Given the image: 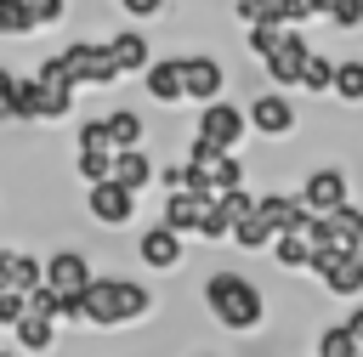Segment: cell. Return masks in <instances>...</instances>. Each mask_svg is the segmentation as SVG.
Masks as SVG:
<instances>
[{
	"instance_id": "6da1fadb",
	"label": "cell",
	"mask_w": 363,
	"mask_h": 357,
	"mask_svg": "<svg viewBox=\"0 0 363 357\" xmlns=\"http://www.w3.org/2000/svg\"><path fill=\"white\" fill-rule=\"evenodd\" d=\"M153 312V289L147 283H130V278H91L79 289V323H96V329H119V323H136Z\"/></svg>"
},
{
	"instance_id": "7a4b0ae2",
	"label": "cell",
	"mask_w": 363,
	"mask_h": 357,
	"mask_svg": "<svg viewBox=\"0 0 363 357\" xmlns=\"http://www.w3.org/2000/svg\"><path fill=\"white\" fill-rule=\"evenodd\" d=\"M204 306H210V317H216L221 329H233V334H255L261 317H267V300H261V289H255L244 272H210V278H204Z\"/></svg>"
},
{
	"instance_id": "3957f363",
	"label": "cell",
	"mask_w": 363,
	"mask_h": 357,
	"mask_svg": "<svg viewBox=\"0 0 363 357\" xmlns=\"http://www.w3.org/2000/svg\"><path fill=\"white\" fill-rule=\"evenodd\" d=\"M244 130H250V113H244L238 102H221V96H216V102H199L193 136H204L210 147H227V153H233V147L244 142Z\"/></svg>"
},
{
	"instance_id": "277c9868",
	"label": "cell",
	"mask_w": 363,
	"mask_h": 357,
	"mask_svg": "<svg viewBox=\"0 0 363 357\" xmlns=\"http://www.w3.org/2000/svg\"><path fill=\"white\" fill-rule=\"evenodd\" d=\"M250 210H255V193L238 181V187H227V193H216V198H210V210H204V221H199V232H193V238L221 244V238H233V227H238Z\"/></svg>"
},
{
	"instance_id": "5b68a950",
	"label": "cell",
	"mask_w": 363,
	"mask_h": 357,
	"mask_svg": "<svg viewBox=\"0 0 363 357\" xmlns=\"http://www.w3.org/2000/svg\"><path fill=\"white\" fill-rule=\"evenodd\" d=\"M62 62H68L74 85H113V79H125L119 62H113V51H108V40H74L62 51Z\"/></svg>"
},
{
	"instance_id": "8992f818",
	"label": "cell",
	"mask_w": 363,
	"mask_h": 357,
	"mask_svg": "<svg viewBox=\"0 0 363 357\" xmlns=\"http://www.w3.org/2000/svg\"><path fill=\"white\" fill-rule=\"evenodd\" d=\"M306 272H312V278H318L329 295H340V300L363 295V261H357L352 249H318Z\"/></svg>"
},
{
	"instance_id": "52a82bcc",
	"label": "cell",
	"mask_w": 363,
	"mask_h": 357,
	"mask_svg": "<svg viewBox=\"0 0 363 357\" xmlns=\"http://www.w3.org/2000/svg\"><path fill=\"white\" fill-rule=\"evenodd\" d=\"M136 198H142V193H130V187L113 181V176H102V181L85 187V210H91V221H102V227H125V221H136Z\"/></svg>"
},
{
	"instance_id": "ba28073f",
	"label": "cell",
	"mask_w": 363,
	"mask_h": 357,
	"mask_svg": "<svg viewBox=\"0 0 363 357\" xmlns=\"http://www.w3.org/2000/svg\"><path fill=\"white\" fill-rule=\"evenodd\" d=\"M306 57H312V40H306V34H295V23H289V28H284V40L261 57V68H267V79H272L278 91H289V85H301Z\"/></svg>"
},
{
	"instance_id": "9c48e42d",
	"label": "cell",
	"mask_w": 363,
	"mask_h": 357,
	"mask_svg": "<svg viewBox=\"0 0 363 357\" xmlns=\"http://www.w3.org/2000/svg\"><path fill=\"white\" fill-rule=\"evenodd\" d=\"M34 85H40V96H45V125L51 119H62L68 108H74V74H68V62H62V51L57 57H45V62H34Z\"/></svg>"
},
{
	"instance_id": "30bf717a",
	"label": "cell",
	"mask_w": 363,
	"mask_h": 357,
	"mask_svg": "<svg viewBox=\"0 0 363 357\" xmlns=\"http://www.w3.org/2000/svg\"><path fill=\"white\" fill-rule=\"evenodd\" d=\"M221 91H227V68H221L210 51L182 57V96H187V102H216Z\"/></svg>"
},
{
	"instance_id": "8fae6325",
	"label": "cell",
	"mask_w": 363,
	"mask_h": 357,
	"mask_svg": "<svg viewBox=\"0 0 363 357\" xmlns=\"http://www.w3.org/2000/svg\"><path fill=\"white\" fill-rule=\"evenodd\" d=\"M244 113H250V130H261V136H289V130H295V102H289L278 85L261 91Z\"/></svg>"
},
{
	"instance_id": "7c38bea8",
	"label": "cell",
	"mask_w": 363,
	"mask_h": 357,
	"mask_svg": "<svg viewBox=\"0 0 363 357\" xmlns=\"http://www.w3.org/2000/svg\"><path fill=\"white\" fill-rule=\"evenodd\" d=\"M96 272H91V261L79 255V249H57V255H45V289L62 300V295H79L85 283H91Z\"/></svg>"
},
{
	"instance_id": "4fadbf2b",
	"label": "cell",
	"mask_w": 363,
	"mask_h": 357,
	"mask_svg": "<svg viewBox=\"0 0 363 357\" xmlns=\"http://www.w3.org/2000/svg\"><path fill=\"white\" fill-rule=\"evenodd\" d=\"M301 204H306V215H329V210H340V204H346V176H340L335 164L312 170V176L301 181Z\"/></svg>"
},
{
	"instance_id": "5bb4252c",
	"label": "cell",
	"mask_w": 363,
	"mask_h": 357,
	"mask_svg": "<svg viewBox=\"0 0 363 357\" xmlns=\"http://www.w3.org/2000/svg\"><path fill=\"white\" fill-rule=\"evenodd\" d=\"M210 198H216V193L170 187V198H164V227H176L182 238H193V232H199V221H204V210H210Z\"/></svg>"
},
{
	"instance_id": "9a60e30c",
	"label": "cell",
	"mask_w": 363,
	"mask_h": 357,
	"mask_svg": "<svg viewBox=\"0 0 363 357\" xmlns=\"http://www.w3.org/2000/svg\"><path fill=\"white\" fill-rule=\"evenodd\" d=\"M136 255H142V266L170 272V266H182V255H187V249H182V232L159 221V227H147V232L136 238Z\"/></svg>"
},
{
	"instance_id": "2e32d148",
	"label": "cell",
	"mask_w": 363,
	"mask_h": 357,
	"mask_svg": "<svg viewBox=\"0 0 363 357\" xmlns=\"http://www.w3.org/2000/svg\"><path fill=\"white\" fill-rule=\"evenodd\" d=\"M318 215H306L301 227H289V232H278L272 238V255H278V266H289V272H301V266H312V255H318Z\"/></svg>"
},
{
	"instance_id": "e0dca14e",
	"label": "cell",
	"mask_w": 363,
	"mask_h": 357,
	"mask_svg": "<svg viewBox=\"0 0 363 357\" xmlns=\"http://www.w3.org/2000/svg\"><path fill=\"white\" fill-rule=\"evenodd\" d=\"M142 91L153 102H182V57H153L142 68Z\"/></svg>"
},
{
	"instance_id": "ac0fdd59",
	"label": "cell",
	"mask_w": 363,
	"mask_h": 357,
	"mask_svg": "<svg viewBox=\"0 0 363 357\" xmlns=\"http://www.w3.org/2000/svg\"><path fill=\"white\" fill-rule=\"evenodd\" d=\"M255 210H261V221H267L272 232H289V227H301V221H306L301 193H261V198H255Z\"/></svg>"
},
{
	"instance_id": "d6986e66",
	"label": "cell",
	"mask_w": 363,
	"mask_h": 357,
	"mask_svg": "<svg viewBox=\"0 0 363 357\" xmlns=\"http://www.w3.org/2000/svg\"><path fill=\"white\" fill-rule=\"evenodd\" d=\"M108 51H113L119 74H142V68L153 62V45H147V34H142V28H119V34L108 40Z\"/></svg>"
},
{
	"instance_id": "ffe728a7",
	"label": "cell",
	"mask_w": 363,
	"mask_h": 357,
	"mask_svg": "<svg viewBox=\"0 0 363 357\" xmlns=\"http://www.w3.org/2000/svg\"><path fill=\"white\" fill-rule=\"evenodd\" d=\"M102 119H108V142H113V153H119V147H142V142H147V119H142L136 108H108Z\"/></svg>"
},
{
	"instance_id": "44dd1931",
	"label": "cell",
	"mask_w": 363,
	"mask_h": 357,
	"mask_svg": "<svg viewBox=\"0 0 363 357\" xmlns=\"http://www.w3.org/2000/svg\"><path fill=\"white\" fill-rule=\"evenodd\" d=\"M153 176H159V170H153L147 147H119V153H113V181H125L130 193H142Z\"/></svg>"
},
{
	"instance_id": "7402d4cb",
	"label": "cell",
	"mask_w": 363,
	"mask_h": 357,
	"mask_svg": "<svg viewBox=\"0 0 363 357\" xmlns=\"http://www.w3.org/2000/svg\"><path fill=\"white\" fill-rule=\"evenodd\" d=\"M329 91H335L346 108H357V102H363V57H340V62H335V85H329Z\"/></svg>"
},
{
	"instance_id": "603a6c76",
	"label": "cell",
	"mask_w": 363,
	"mask_h": 357,
	"mask_svg": "<svg viewBox=\"0 0 363 357\" xmlns=\"http://www.w3.org/2000/svg\"><path fill=\"white\" fill-rule=\"evenodd\" d=\"M40 28V17L28 11V0H0V34L6 40H23V34H34Z\"/></svg>"
},
{
	"instance_id": "cb8c5ba5",
	"label": "cell",
	"mask_w": 363,
	"mask_h": 357,
	"mask_svg": "<svg viewBox=\"0 0 363 357\" xmlns=\"http://www.w3.org/2000/svg\"><path fill=\"white\" fill-rule=\"evenodd\" d=\"M272 238H278V232L261 221V210H250V215L233 227V244H238V249H272Z\"/></svg>"
},
{
	"instance_id": "d4e9b609",
	"label": "cell",
	"mask_w": 363,
	"mask_h": 357,
	"mask_svg": "<svg viewBox=\"0 0 363 357\" xmlns=\"http://www.w3.org/2000/svg\"><path fill=\"white\" fill-rule=\"evenodd\" d=\"M335 85V57H323V51H312L306 57V68H301V91H312V96H323Z\"/></svg>"
},
{
	"instance_id": "484cf974",
	"label": "cell",
	"mask_w": 363,
	"mask_h": 357,
	"mask_svg": "<svg viewBox=\"0 0 363 357\" xmlns=\"http://www.w3.org/2000/svg\"><path fill=\"white\" fill-rule=\"evenodd\" d=\"M284 28H289V23H284L278 11H272V17H261V23H250V51H255V57H267V51L284 40Z\"/></svg>"
},
{
	"instance_id": "4316f807",
	"label": "cell",
	"mask_w": 363,
	"mask_h": 357,
	"mask_svg": "<svg viewBox=\"0 0 363 357\" xmlns=\"http://www.w3.org/2000/svg\"><path fill=\"white\" fill-rule=\"evenodd\" d=\"M17 119L45 125V96H40V85H34V74H28V79H17Z\"/></svg>"
},
{
	"instance_id": "83f0119b",
	"label": "cell",
	"mask_w": 363,
	"mask_h": 357,
	"mask_svg": "<svg viewBox=\"0 0 363 357\" xmlns=\"http://www.w3.org/2000/svg\"><path fill=\"white\" fill-rule=\"evenodd\" d=\"M323 23H329V28H340V34H352V28H363V0H329V11H323Z\"/></svg>"
},
{
	"instance_id": "f1b7e54d",
	"label": "cell",
	"mask_w": 363,
	"mask_h": 357,
	"mask_svg": "<svg viewBox=\"0 0 363 357\" xmlns=\"http://www.w3.org/2000/svg\"><path fill=\"white\" fill-rule=\"evenodd\" d=\"M318 357H357V340H352V329H346V323L323 329V334H318Z\"/></svg>"
},
{
	"instance_id": "f546056e",
	"label": "cell",
	"mask_w": 363,
	"mask_h": 357,
	"mask_svg": "<svg viewBox=\"0 0 363 357\" xmlns=\"http://www.w3.org/2000/svg\"><path fill=\"white\" fill-rule=\"evenodd\" d=\"M74 170H79V181L91 187V181H102V176H113V153H91V147H79Z\"/></svg>"
},
{
	"instance_id": "4dcf8cb0",
	"label": "cell",
	"mask_w": 363,
	"mask_h": 357,
	"mask_svg": "<svg viewBox=\"0 0 363 357\" xmlns=\"http://www.w3.org/2000/svg\"><path fill=\"white\" fill-rule=\"evenodd\" d=\"M79 147H91V153H113V142H108V119H102V113L79 125Z\"/></svg>"
},
{
	"instance_id": "1f68e13d",
	"label": "cell",
	"mask_w": 363,
	"mask_h": 357,
	"mask_svg": "<svg viewBox=\"0 0 363 357\" xmlns=\"http://www.w3.org/2000/svg\"><path fill=\"white\" fill-rule=\"evenodd\" d=\"M17 79H23V74H11V68L0 62V125L17 119Z\"/></svg>"
},
{
	"instance_id": "d6a6232c",
	"label": "cell",
	"mask_w": 363,
	"mask_h": 357,
	"mask_svg": "<svg viewBox=\"0 0 363 357\" xmlns=\"http://www.w3.org/2000/svg\"><path fill=\"white\" fill-rule=\"evenodd\" d=\"M28 11L40 17V28H57L68 17V0H28Z\"/></svg>"
},
{
	"instance_id": "836d02e7",
	"label": "cell",
	"mask_w": 363,
	"mask_h": 357,
	"mask_svg": "<svg viewBox=\"0 0 363 357\" xmlns=\"http://www.w3.org/2000/svg\"><path fill=\"white\" fill-rule=\"evenodd\" d=\"M23 306H28V295H23V289H6V295H0V329H11V323L23 317Z\"/></svg>"
},
{
	"instance_id": "e575fe53",
	"label": "cell",
	"mask_w": 363,
	"mask_h": 357,
	"mask_svg": "<svg viewBox=\"0 0 363 357\" xmlns=\"http://www.w3.org/2000/svg\"><path fill=\"white\" fill-rule=\"evenodd\" d=\"M17 255H23V249H0V295H6V289H23V283H17ZM23 295H28V289H23Z\"/></svg>"
},
{
	"instance_id": "d590c367",
	"label": "cell",
	"mask_w": 363,
	"mask_h": 357,
	"mask_svg": "<svg viewBox=\"0 0 363 357\" xmlns=\"http://www.w3.org/2000/svg\"><path fill=\"white\" fill-rule=\"evenodd\" d=\"M119 6H125V17H130V23H147V17H159V11H164V0H119Z\"/></svg>"
},
{
	"instance_id": "8d00e7d4",
	"label": "cell",
	"mask_w": 363,
	"mask_h": 357,
	"mask_svg": "<svg viewBox=\"0 0 363 357\" xmlns=\"http://www.w3.org/2000/svg\"><path fill=\"white\" fill-rule=\"evenodd\" d=\"M346 329H352V340L363 346V306H352V312H346Z\"/></svg>"
},
{
	"instance_id": "74e56055",
	"label": "cell",
	"mask_w": 363,
	"mask_h": 357,
	"mask_svg": "<svg viewBox=\"0 0 363 357\" xmlns=\"http://www.w3.org/2000/svg\"><path fill=\"white\" fill-rule=\"evenodd\" d=\"M233 6H250V0H233Z\"/></svg>"
},
{
	"instance_id": "f35d334b",
	"label": "cell",
	"mask_w": 363,
	"mask_h": 357,
	"mask_svg": "<svg viewBox=\"0 0 363 357\" xmlns=\"http://www.w3.org/2000/svg\"><path fill=\"white\" fill-rule=\"evenodd\" d=\"M357 357H363V346H357Z\"/></svg>"
}]
</instances>
